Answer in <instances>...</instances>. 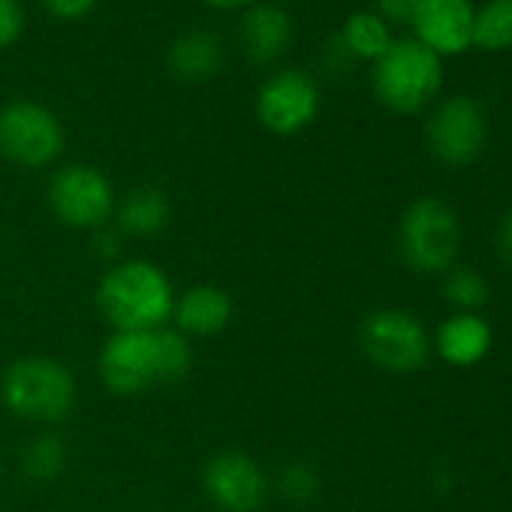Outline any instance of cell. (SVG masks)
Returning a JSON list of instances; mask_svg holds the SVG:
<instances>
[{
    "instance_id": "5",
    "label": "cell",
    "mask_w": 512,
    "mask_h": 512,
    "mask_svg": "<svg viewBox=\"0 0 512 512\" xmlns=\"http://www.w3.org/2000/svg\"><path fill=\"white\" fill-rule=\"evenodd\" d=\"M398 247L404 263L419 275H443L461 250V220L455 208L437 196L413 199L398 223Z\"/></svg>"
},
{
    "instance_id": "28",
    "label": "cell",
    "mask_w": 512,
    "mask_h": 512,
    "mask_svg": "<svg viewBox=\"0 0 512 512\" xmlns=\"http://www.w3.org/2000/svg\"><path fill=\"white\" fill-rule=\"evenodd\" d=\"M202 4L211 10H247L256 0H202Z\"/></svg>"
},
{
    "instance_id": "20",
    "label": "cell",
    "mask_w": 512,
    "mask_h": 512,
    "mask_svg": "<svg viewBox=\"0 0 512 512\" xmlns=\"http://www.w3.org/2000/svg\"><path fill=\"white\" fill-rule=\"evenodd\" d=\"M488 281L473 266H452L443 272V299L455 314H476L488 302Z\"/></svg>"
},
{
    "instance_id": "21",
    "label": "cell",
    "mask_w": 512,
    "mask_h": 512,
    "mask_svg": "<svg viewBox=\"0 0 512 512\" xmlns=\"http://www.w3.org/2000/svg\"><path fill=\"white\" fill-rule=\"evenodd\" d=\"M67 467V446L58 434H40L22 449V473L34 482H52Z\"/></svg>"
},
{
    "instance_id": "23",
    "label": "cell",
    "mask_w": 512,
    "mask_h": 512,
    "mask_svg": "<svg viewBox=\"0 0 512 512\" xmlns=\"http://www.w3.org/2000/svg\"><path fill=\"white\" fill-rule=\"evenodd\" d=\"M28 16L22 0H0V52L13 49L25 34Z\"/></svg>"
},
{
    "instance_id": "13",
    "label": "cell",
    "mask_w": 512,
    "mask_h": 512,
    "mask_svg": "<svg viewBox=\"0 0 512 512\" xmlns=\"http://www.w3.org/2000/svg\"><path fill=\"white\" fill-rule=\"evenodd\" d=\"M473 16L476 10L470 0H419L410 19L413 40L437 58L461 55L473 46Z\"/></svg>"
},
{
    "instance_id": "22",
    "label": "cell",
    "mask_w": 512,
    "mask_h": 512,
    "mask_svg": "<svg viewBox=\"0 0 512 512\" xmlns=\"http://www.w3.org/2000/svg\"><path fill=\"white\" fill-rule=\"evenodd\" d=\"M275 488L287 503H311L320 491V473L314 470V464L308 461H287L278 476H275Z\"/></svg>"
},
{
    "instance_id": "9",
    "label": "cell",
    "mask_w": 512,
    "mask_h": 512,
    "mask_svg": "<svg viewBox=\"0 0 512 512\" xmlns=\"http://www.w3.org/2000/svg\"><path fill=\"white\" fill-rule=\"evenodd\" d=\"M49 208L70 229H97L115 214L112 181L88 163H70L49 181Z\"/></svg>"
},
{
    "instance_id": "4",
    "label": "cell",
    "mask_w": 512,
    "mask_h": 512,
    "mask_svg": "<svg viewBox=\"0 0 512 512\" xmlns=\"http://www.w3.org/2000/svg\"><path fill=\"white\" fill-rule=\"evenodd\" d=\"M443 85V61L416 40H395L371 67L374 97L395 115L422 112Z\"/></svg>"
},
{
    "instance_id": "14",
    "label": "cell",
    "mask_w": 512,
    "mask_h": 512,
    "mask_svg": "<svg viewBox=\"0 0 512 512\" xmlns=\"http://www.w3.org/2000/svg\"><path fill=\"white\" fill-rule=\"evenodd\" d=\"M166 67L175 79L187 85L211 82L226 67V43L208 28H190L169 43Z\"/></svg>"
},
{
    "instance_id": "19",
    "label": "cell",
    "mask_w": 512,
    "mask_h": 512,
    "mask_svg": "<svg viewBox=\"0 0 512 512\" xmlns=\"http://www.w3.org/2000/svg\"><path fill=\"white\" fill-rule=\"evenodd\" d=\"M473 46L482 52L512 49V0H488L473 16Z\"/></svg>"
},
{
    "instance_id": "29",
    "label": "cell",
    "mask_w": 512,
    "mask_h": 512,
    "mask_svg": "<svg viewBox=\"0 0 512 512\" xmlns=\"http://www.w3.org/2000/svg\"><path fill=\"white\" fill-rule=\"evenodd\" d=\"M0 467H4V461H0Z\"/></svg>"
},
{
    "instance_id": "8",
    "label": "cell",
    "mask_w": 512,
    "mask_h": 512,
    "mask_svg": "<svg viewBox=\"0 0 512 512\" xmlns=\"http://www.w3.org/2000/svg\"><path fill=\"white\" fill-rule=\"evenodd\" d=\"M320 85L299 67L275 70L256 91V118L275 136H296L320 115Z\"/></svg>"
},
{
    "instance_id": "16",
    "label": "cell",
    "mask_w": 512,
    "mask_h": 512,
    "mask_svg": "<svg viewBox=\"0 0 512 512\" xmlns=\"http://www.w3.org/2000/svg\"><path fill=\"white\" fill-rule=\"evenodd\" d=\"M494 335L479 314H452L440 323L434 347L437 356L455 368H473L491 353Z\"/></svg>"
},
{
    "instance_id": "18",
    "label": "cell",
    "mask_w": 512,
    "mask_h": 512,
    "mask_svg": "<svg viewBox=\"0 0 512 512\" xmlns=\"http://www.w3.org/2000/svg\"><path fill=\"white\" fill-rule=\"evenodd\" d=\"M341 40L353 52L356 61H371V64L380 55H386V49L395 43L389 25L374 10H356V13H350L347 22H344V28H341Z\"/></svg>"
},
{
    "instance_id": "15",
    "label": "cell",
    "mask_w": 512,
    "mask_h": 512,
    "mask_svg": "<svg viewBox=\"0 0 512 512\" xmlns=\"http://www.w3.org/2000/svg\"><path fill=\"white\" fill-rule=\"evenodd\" d=\"M172 314H175V323H178L181 335L208 338V335H217V332H223L229 326L232 299L217 284H196V287L184 290L175 299Z\"/></svg>"
},
{
    "instance_id": "26",
    "label": "cell",
    "mask_w": 512,
    "mask_h": 512,
    "mask_svg": "<svg viewBox=\"0 0 512 512\" xmlns=\"http://www.w3.org/2000/svg\"><path fill=\"white\" fill-rule=\"evenodd\" d=\"M374 13L386 22V25H410L419 0H374Z\"/></svg>"
},
{
    "instance_id": "3",
    "label": "cell",
    "mask_w": 512,
    "mask_h": 512,
    "mask_svg": "<svg viewBox=\"0 0 512 512\" xmlns=\"http://www.w3.org/2000/svg\"><path fill=\"white\" fill-rule=\"evenodd\" d=\"M0 401L25 422L55 425L76 407V380L70 368L52 356H25L0 380Z\"/></svg>"
},
{
    "instance_id": "17",
    "label": "cell",
    "mask_w": 512,
    "mask_h": 512,
    "mask_svg": "<svg viewBox=\"0 0 512 512\" xmlns=\"http://www.w3.org/2000/svg\"><path fill=\"white\" fill-rule=\"evenodd\" d=\"M172 217V205L169 196L160 187L142 184L133 187L121 205H115V220H118V232L130 235V238H154L169 226Z\"/></svg>"
},
{
    "instance_id": "27",
    "label": "cell",
    "mask_w": 512,
    "mask_h": 512,
    "mask_svg": "<svg viewBox=\"0 0 512 512\" xmlns=\"http://www.w3.org/2000/svg\"><path fill=\"white\" fill-rule=\"evenodd\" d=\"M494 247H497V256L512 269V208L500 217L497 223V235H494Z\"/></svg>"
},
{
    "instance_id": "2",
    "label": "cell",
    "mask_w": 512,
    "mask_h": 512,
    "mask_svg": "<svg viewBox=\"0 0 512 512\" xmlns=\"http://www.w3.org/2000/svg\"><path fill=\"white\" fill-rule=\"evenodd\" d=\"M97 305L115 332H151L163 329L172 317L175 293L154 263L127 260L103 275Z\"/></svg>"
},
{
    "instance_id": "7",
    "label": "cell",
    "mask_w": 512,
    "mask_h": 512,
    "mask_svg": "<svg viewBox=\"0 0 512 512\" xmlns=\"http://www.w3.org/2000/svg\"><path fill=\"white\" fill-rule=\"evenodd\" d=\"M359 347L371 365L389 374H410L428 362L431 338L422 320L404 308H380L359 326Z\"/></svg>"
},
{
    "instance_id": "1",
    "label": "cell",
    "mask_w": 512,
    "mask_h": 512,
    "mask_svg": "<svg viewBox=\"0 0 512 512\" xmlns=\"http://www.w3.org/2000/svg\"><path fill=\"white\" fill-rule=\"evenodd\" d=\"M97 368L112 395L136 398L184 380L193 368V350L190 341L172 329L115 332L103 344Z\"/></svg>"
},
{
    "instance_id": "6",
    "label": "cell",
    "mask_w": 512,
    "mask_h": 512,
    "mask_svg": "<svg viewBox=\"0 0 512 512\" xmlns=\"http://www.w3.org/2000/svg\"><path fill=\"white\" fill-rule=\"evenodd\" d=\"M67 145L61 118L37 100H10L0 106V154L25 169L52 166Z\"/></svg>"
},
{
    "instance_id": "25",
    "label": "cell",
    "mask_w": 512,
    "mask_h": 512,
    "mask_svg": "<svg viewBox=\"0 0 512 512\" xmlns=\"http://www.w3.org/2000/svg\"><path fill=\"white\" fill-rule=\"evenodd\" d=\"M40 4L58 22H82L85 16L94 13V7L100 4V0H40Z\"/></svg>"
},
{
    "instance_id": "11",
    "label": "cell",
    "mask_w": 512,
    "mask_h": 512,
    "mask_svg": "<svg viewBox=\"0 0 512 512\" xmlns=\"http://www.w3.org/2000/svg\"><path fill=\"white\" fill-rule=\"evenodd\" d=\"M202 485L223 512H260L272 488L266 470L241 449L217 452L202 470Z\"/></svg>"
},
{
    "instance_id": "10",
    "label": "cell",
    "mask_w": 512,
    "mask_h": 512,
    "mask_svg": "<svg viewBox=\"0 0 512 512\" xmlns=\"http://www.w3.org/2000/svg\"><path fill=\"white\" fill-rule=\"evenodd\" d=\"M488 139V121L482 106L473 97H449L443 100L425 124V145L443 166H470Z\"/></svg>"
},
{
    "instance_id": "24",
    "label": "cell",
    "mask_w": 512,
    "mask_h": 512,
    "mask_svg": "<svg viewBox=\"0 0 512 512\" xmlns=\"http://www.w3.org/2000/svg\"><path fill=\"white\" fill-rule=\"evenodd\" d=\"M320 64H323V70L332 73V76H347V73L356 67V58H353V52L344 46L341 34H335V37H329V40L323 43V49H320Z\"/></svg>"
},
{
    "instance_id": "12",
    "label": "cell",
    "mask_w": 512,
    "mask_h": 512,
    "mask_svg": "<svg viewBox=\"0 0 512 512\" xmlns=\"http://www.w3.org/2000/svg\"><path fill=\"white\" fill-rule=\"evenodd\" d=\"M293 37H296L293 16L281 4H275V0H256V4L241 10L235 28L238 49L253 67L281 64V58L293 46Z\"/></svg>"
}]
</instances>
